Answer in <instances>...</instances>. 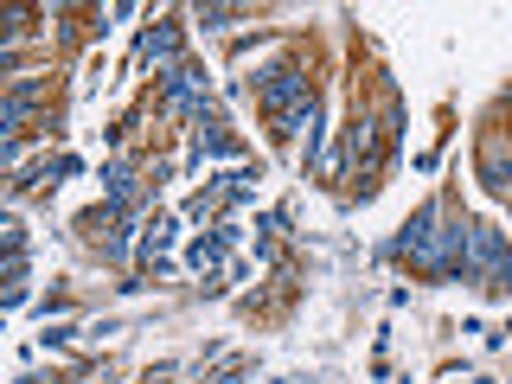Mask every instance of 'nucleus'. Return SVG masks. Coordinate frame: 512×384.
Wrapping results in <instances>:
<instances>
[{
	"instance_id": "f03ea898",
	"label": "nucleus",
	"mask_w": 512,
	"mask_h": 384,
	"mask_svg": "<svg viewBox=\"0 0 512 384\" xmlns=\"http://www.w3.org/2000/svg\"><path fill=\"white\" fill-rule=\"evenodd\" d=\"M231 20H237V7H205V13H199V26H212V32L231 26Z\"/></svg>"
},
{
	"instance_id": "f257e3e1",
	"label": "nucleus",
	"mask_w": 512,
	"mask_h": 384,
	"mask_svg": "<svg viewBox=\"0 0 512 384\" xmlns=\"http://www.w3.org/2000/svg\"><path fill=\"white\" fill-rule=\"evenodd\" d=\"M256 96H263V109H269L276 122H288V116H295V109L308 103L314 90H308V77H301L295 64H276V71H263V84H256Z\"/></svg>"
}]
</instances>
